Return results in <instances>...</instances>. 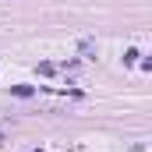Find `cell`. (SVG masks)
<instances>
[{
    "label": "cell",
    "instance_id": "cell-1",
    "mask_svg": "<svg viewBox=\"0 0 152 152\" xmlns=\"http://www.w3.org/2000/svg\"><path fill=\"white\" fill-rule=\"evenodd\" d=\"M14 96H21V99H28V96H32V85H14Z\"/></svg>",
    "mask_w": 152,
    "mask_h": 152
}]
</instances>
